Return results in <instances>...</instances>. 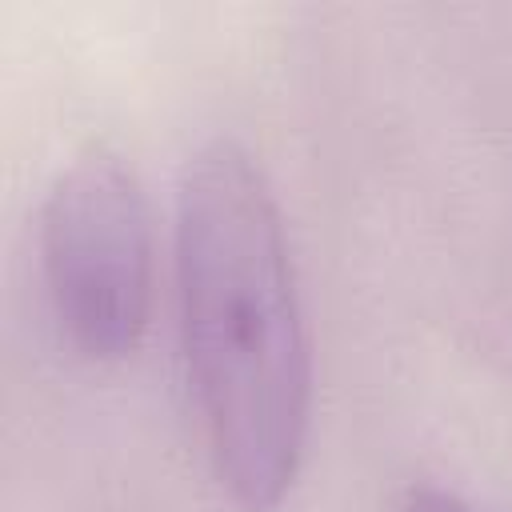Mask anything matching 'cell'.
<instances>
[{"instance_id":"6da1fadb","label":"cell","mask_w":512,"mask_h":512,"mask_svg":"<svg viewBox=\"0 0 512 512\" xmlns=\"http://www.w3.org/2000/svg\"><path fill=\"white\" fill-rule=\"evenodd\" d=\"M176 296L208 464L264 512L304 456L312 356L272 184L228 136L200 144L176 184Z\"/></svg>"},{"instance_id":"3957f363","label":"cell","mask_w":512,"mask_h":512,"mask_svg":"<svg viewBox=\"0 0 512 512\" xmlns=\"http://www.w3.org/2000/svg\"><path fill=\"white\" fill-rule=\"evenodd\" d=\"M400 512H472V508H468L456 492H448V488L420 484V488H408V492H404Z\"/></svg>"},{"instance_id":"7a4b0ae2","label":"cell","mask_w":512,"mask_h":512,"mask_svg":"<svg viewBox=\"0 0 512 512\" xmlns=\"http://www.w3.org/2000/svg\"><path fill=\"white\" fill-rule=\"evenodd\" d=\"M40 264L64 336L96 360L128 356L152 304V224L120 152L88 144L48 184Z\"/></svg>"}]
</instances>
